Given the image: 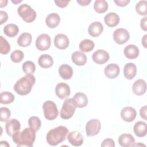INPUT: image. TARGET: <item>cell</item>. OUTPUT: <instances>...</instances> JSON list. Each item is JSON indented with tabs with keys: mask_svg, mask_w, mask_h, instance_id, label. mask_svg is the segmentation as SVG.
<instances>
[{
	"mask_svg": "<svg viewBox=\"0 0 147 147\" xmlns=\"http://www.w3.org/2000/svg\"><path fill=\"white\" fill-rule=\"evenodd\" d=\"M0 142H1L0 143V146H10V145L6 141H1Z\"/></svg>",
	"mask_w": 147,
	"mask_h": 147,
	"instance_id": "cell-48",
	"label": "cell"
},
{
	"mask_svg": "<svg viewBox=\"0 0 147 147\" xmlns=\"http://www.w3.org/2000/svg\"><path fill=\"white\" fill-rule=\"evenodd\" d=\"M124 55L129 59H136L139 55V49L138 47L133 44L127 45L123 50Z\"/></svg>",
	"mask_w": 147,
	"mask_h": 147,
	"instance_id": "cell-20",
	"label": "cell"
},
{
	"mask_svg": "<svg viewBox=\"0 0 147 147\" xmlns=\"http://www.w3.org/2000/svg\"><path fill=\"white\" fill-rule=\"evenodd\" d=\"M24 57V54L23 52L18 49L12 52L10 55L11 60L15 63H20L23 60Z\"/></svg>",
	"mask_w": 147,
	"mask_h": 147,
	"instance_id": "cell-37",
	"label": "cell"
},
{
	"mask_svg": "<svg viewBox=\"0 0 147 147\" xmlns=\"http://www.w3.org/2000/svg\"><path fill=\"white\" fill-rule=\"evenodd\" d=\"M60 21V17L58 14L52 13L47 16L45 19L46 25L50 28H55L57 27Z\"/></svg>",
	"mask_w": 147,
	"mask_h": 147,
	"instance_id": "cell-26",
	"label": "cell"
},
{
	"mask_svg": "<svg viewBox=\"0 0 147 147\" xmlns=\"http://www.w3.org/2000/svg\"><path fill=\"white\" fill-rule=\"evenodd\" d=\"M146 17H144L141 20V22H140V26H141V29L146 32L147 30V25H146Z\"/></svg>",
	"mask_w": 147,
	"mask_h": 147,
	"instance_id": "cell-45",
	"label": "cell"
},
{
	"mask_svg": "<svg viewBox=\"0 0 147 147\" xmlns=\"http://www.w3.org/2000/svg\"><path fill=\"white\" fill-rule=\"evenodd\" d=\"M109 54L103 49H98L92 54V58L95 63L98 64H103L109 59Z\"/></svg>",
	"mask_w": 147,
	"mask_h": 147,
	"instance_id": "cell-13",
	"label": "cell"
},
{
	"mask_svg": "<svg viewBox=\"0 0 147 147\" xmlns=\"http://www.w3.org/2000/svg\"><path fill=\"white\" fill-rule=\"evenodd\" d=\"M114 2L118 6L124 7L126 6L129 2V0H114Z\"/></svg>",
	"mask_w": 147,
	"mask_h": 147,
	"instance_id": "cell-43",
	"label": "cell"
},
{
	"mask_svg": "<svg viewBox=\"0 0 147 147\" xmlns=\"http://www.w3.org/2000/svg\"><path fill=\"white\" fill-rule=\"evenodd\" d=\"M55 93L58 98L61 99H64L68 98L71 94L69 86L65 83H59L55 88Z\"/></svg>",
	"mask_w": 147,
	"mask_h": 147,
	"instance_id": "cell-10",
	"label": "cell"
},
{
	"mask_svg": "<svg viewBox=\"0 0 147 147\" xmlns=\"http://www.w3.org/2000/svg\"><path fill=\"white\" fill-rule=\"evenodd\" d=\"M95 47L94 42L90 39H84L82 40L79 45V48L82 52H89L91 51Z\"/></svg>",
	"mask_w": 147,
	"mask_h": 147,
	"instance_id": "cell-31",
	"label": "cell"
},
{
	"mask_svg": "<svg viewBox=\"0 0 147 147\" xmlns=\"http://www.w3.org/2000/svg\"><path fill=\"white\" fill-rule=\"evenodd\" d=\"M59 74L63 79L68 80L71 79L73 75V69L68 64H62L59 68Z\"/></svg>",
	"mask_w": 147,
	"mask_h": 147,
	"instance_id": "cell-23",
	"label": "cell"
},
{
	"mask_svg": "<svg viewBox=\"0 0 147 147\" xmlns=\"http://www.w3.org/2000/svg\"><path fill=\"white\" fill-rule=\"evenodd\" d=\"M69 44V40L67 35L62 33H59L54 38L55 46L61 50L67 48Z\"/></svg>",
	"mask_w": 147,
	"mask_h": 147,
	"instance_id": "cell-12",
	"label": "cell"
},
{
	"mask_svg": "<svg viewBox=\"0 0 147 147\" xmlns=\"http://www.w3.org/2000/svg\"><path fill=\"white\" fill-rule=\"evenodd\" d=\"M44 115L46 119L52 121L57 118L59 111L56 105L52 100H47L42 105Z\"/></svg>",
	"mask_w": 147,
	"mask_h": 147,
	"instance_id": "cell-6",
	"label": "cell"
},
{
	"mask_svg": "<svg viewBox=\"0 0 147 147\" xmlns=\"http://www.w3.org/2000/svg\"><path fill=\"white\" fill-rule=\"evenodd\" d=\"M130 38V34L128 31L123 28H118L113 33V39L114 41L120 45L127 42Z\"/></svg>",
	"mask_w": 147,
	"mask_h": 147,
	"instance_id": "cell-9",
	"label": "cell"
},
{
	"mask_svg": "<svg viewBox=\"0 0 147 147\" xmlns=\"http://www.w3.org/2000/svg\"><path fill=\"white\" fill-rule=\"evenodd\" d=\"M101 124L97 119H92L87 122L86 125V135L88 137H92L97 135L100 131Z\"/></svg>",
	"mask_w": 147,
	"mask_h": 147,
	"instance_id": "cell-7",
	"label": "cell"
},
{
	"mask_svg": "<svg viewBox=\"0 0 147 147\" xmlns=\"http://www.w3.org/2000/svg\"><path fill=\"white\" fill-rule=\"evenodd\" d=\"M91 0H78L77 2L80 5L83 6H85L88 5L91 3Z\"/></svg>",
	"mask_w": 147,
	"mask_h": 147,
	"instance_id": "cell-46",
	"label": "cell"
},
{
	"mask_svg": "<svg viewBox=\"0 0 147 147\" xmlns=\"http://www.w3.org/2000/svg\"><path fill=\"white\" fill-rule=\"evenodd\" d=\"M103 30V26L102 23L99 21H95L91 23L88 28V32L89 34L93 37H98Z\"/></svg>",
	"mask_w": 147,
	"mask_h": 147,
	"instance_id": "cell-18",
	"label": "cell"
},
{
	"mask_svg": "<svg viewBox=\"0 0 147 147\" xmlns=\"http://www.w3.org/2000/svg\"><path fill=\"white\" fill-rule=\"evenodd\" d=\"M120 72V68L119 66L114 63H111L108 64L104 69L105 76L109 79L116 78Z\"/></svg>",
	"mask_w": 147,
	"mask_h": 147,
	"instance_id": "cell-16",
	"label": "cell"
},
{
	"mask_svg": "<svg viewBox=\"0 0 147 147\" xmlns=\"http://www.w3.org/2000/svg\"><path fill=\"white\" fill-rule=\"evenodd\" d=\"M118 143L123 147L131 146L135 143L134 137L130 134H122L118 137Z\"/></svg>",
	"mask_w": 147,
	"mask_h": 147,
	"instance_id": "cell-25",
	"label": "cell"
},
{
	"mask_svg": "<svg viewBox=\"0 0 147 147\" xmlns=\"http://www.w3.org/2000/svg\"><path fill=\"white\" fill-rule=\"evenodd\" d=\"M146 34H145L144 37L142 38V44L144 47V48H146Z\"/></svg>",
	"mask_w": 147,
	"mask_h": 147,
	"instance_id": "cell-47",
	"label": "cell"
},
{
	"mask_svg": "<svg viewBox=\"0 0 147 147\" xmlns=\"http://www.w3.org/2000/svg\"><path fill=\"white\" fill-rule=\"evenodd\" d=\"M7 1H0L1 7H3L4 6H6V5H7Z\"/></svg>",
	"mask_w": 147,
	"mask_h": 147,
	"instance_id": "cell-49",
	"label": "cell"
},
{
	"mask_svg": "<svg viewBox=\"0 0 147 147\" xmlns=\"http://www.w3.org/2000/svg\"><path fill=\"white\" fill-rule=\"evenodd\" d=\"M94 9L98 13H103L108 9V3L105 0H96L94 2Z\"/></svg>",
	"mask_w": 147,
	"mask_h": 147,
	"instance_id": "cell-32",
	"label": "cell"
},
{
	"mask_svg": "<svg viewBox=\"0 0 147 147\" xmlns=\"http://www.w3.org/2000/svg\"><path fill=\"white\" fill-rule=\"evenodd\" d=\"M132 91L134 94L138 96L142 95L146 91V84L143 79H137L134 82L132 86Z\"/></svg>",
	"mask_w": 147,
	"mask_h": 147,
	"instance_id": "cell-17",
	"label": "cell"
},
{
	"mask_svg": "<svg viewBox=\"0 0 147 147\" xmlns=\"http://www.w3.org/2000/svg\"><path fill=\"white\" fill-rule=\"evenodd\" d=\"M104 21L108 26L112 28L118 25L120 21V18L117 13L110 12L105 16Z\"/></svg>",
	"mask_w": 147,
	"mask_h": 147,
	"instance_id": "cell-21",
	"label": "cell"
},
{
	"mask_svg": "<svg viewBox=\"0 0 147 147\" xmlns=\"http://www.w3.org/2000/svg\"><path fill=\"white\" fill-rule=\"evenodd\" d=\"M72 62L76 65H84L87 62V56L82 52L75 51L71 55Z\"/></svg>",
	"mask_w": 147,
	"mask_h": 147,
	"instance_id": "cell-22",
	"label": "cell"
},
{
	"mask_svg": "<svg viewBox=\"0 0 147 147\" xmlns=\"http://www.w3.org/2000/svg\"><path fill=\"white\" fill-rule=\"evenodd\" d=\"M134 133L136 136L138 137H143L146 135L147 125L145 122L138 121L137 122L133 127Z\"/></svg>",
	"mask_w": 147,
	"mask_h": 147,
	"instance_id": "cell-24",
	"label": "cell"
},
{
	"mask_svg": "<svg viewBox=\"0 0 147 147\" xmlns=\"http://www.w3.org/2000/svg\"><path fill=\"white\" fill-rule=\"evenodd\" d=\"M0 103L4 105H7L12 103L15 99L14 95L9 91H3L0 95Z\"/></svg>",
	"mask_w": 147,
	"mask_h": 147,
	"instance_id": "cell-33",
	"label": "cell"
},
{
	"mask_svg": "<svg viewBox=\"0 0 147 147\" xmlns=\"http://www.w3.org/2000/svg\"><path fill=\"white\" fill-rule=\"evenodd\" d=\"M146 110H147V108H146V106H144L143 107H142L140 109V116L142 118H143L145 120H147V118H146Z\"/></svg>",
	"mask_w": 147,
	"mask_h": 147,
	"instance_id": "cell-44",
	"label": "cell"
},
{
	"mask_svg": "<svg viewBox=\"0 0 147 147\" xmlns=\"http://www.w3.org/2000/svg\"><path fill=\"white\" fill-rule=\"evenodd\" d=\"M36 47L41 51L48 49L51 45V39L50 36L47 34H40L36 40Z\"/></svg>",
	"mask_w": 147,
	"mask_h": 147,
	"instance_id": "cell-8",
	"label": "cell"
},
{
	"mask_svg": "<svg viewBox=\"0 0 147 147\" xmlns=\"http://www.w3.org/2000/svg\"><path fill=\"white\" fill-rule=\"evenodd\" d=\"M32 37L29 33H23L18 37L17 44L22 47H26L30 45L32 42Z\"/></svg>",
	"mask_w": 147,
	"mask_h": 147,
	"instance_id": "cell-29",
	"label": "cell"
},
{
	"mask_svg": "<svg viewBox=\"0 0 147 147\" xmlns=\"http://www.w3.org/2000/svg\"><path fill=\"white\" fill-rule=\"evenodd\" d=\"M115 145L114 141L113 139L111 138H106L105 139L102 144H101V146L102 147H106V146H109V147H114Z\"/></svg>",
	"mask_w": 147,
	"mask_h": 147,
	"instance_id": "cell-40",
	"label": "cell"
},
{
	"mask_svg": "<svg viewBox=\"0 0 147 147\" xmlns=\"http://www.w3.org/2000/svg\"><path fill=\"white\" fill-rule=\"evenodd\" d=\"M73 99L75 101L77 107L79 108H83L86 107L88 104V98L86 95L83 92L76 93Z\"/></svg>",
	"mask_w": 147,
	"mask_h": 147,
	"instance_id": "cell-28",
	"label": "cell"
},
{
	"mask_svg": "<svg viewBox=\"0 0 147 147\" xmlns=\"http://www.w3.org/2000/svg\"><path fill=\"white\" fill-rule=\"evenodd\" d=\"M38 63L41 68H48L52 66L53 60L48 54H43L38 57Z\"/></svg>",
	"mask_w": 147,
	"mask_h": 147,
	"instance_id": "cell-27",
	"label": "cell"
},
{
	"mask_svg": "<svg viewBox=\"0 0 147 147\" xmlns=\"http://www.w3.org/2000/svg\"><path fill=\"white\" fill-rule=\"evenodd\" d=\"M17 13L22 20L28 23L34 21L37 16L34 10L26 3L21 5L18 7Z\"/></svg>",
	"mask_w": 147,
	"mask_h": 147,
	"instance_id": "cell-5",
	"label": "cell"
},
{
	"mask_svg": "<svg viewBox=\"0 0 147 147\" xmlns=\"http://www.w3.org/2000/svg\"><path fill=\"white\" fill-rule=\"evenodd\" d=\"M54 2L55 3V4L57 6L61 7V8H63L66 7L68 4L69 2V1H62V0H59V1H55Z\"/></svg>",
	"mask_w": 147,
	"mask_h": 147,
	"instance_id": "cell-42",
	"label": "cell"
},
{
	"mask_svg": "<svg viewBox=\"0 0 147 147\" xmlns=\"http://www.w3.org/2000/svg\"><path fill=\"white\" fill-rule=\"evenodd\" d=\"M4 33L9 37H13L17 35L19 32V28L16 24H9L5 26L3 28Z\"/></svg>",
	"mask_w": 147,
	"mask_h": 147,
	"instance_id": "cell-30",
	"label": "cell"
},
{
	"mask_svg": "<svg viewBox=\"0 0 147 147\" xmlns=\"http://www.w3.org/2000/svg\"><path fill=\"white\" fill-rule=\"evenodd\" d=\"M8 19V15L6 11H0V24L2 25Z\"/></svg>",
	"mask_w": 147,
	"mask_h": 147,
	"instance_id": "cell-41",
	"label": "cell"
},
{
	"mask_svg": "<svg viewBox=\"0 0 147 147\" xmlns=\"http://www.w3.org/2000/svg\"><path fill=\"white\" fill-rule=\"evenodd\" d=\"M11 115L10 110L5 107H2L0 108V121L2 122L7 121Z\"/></svg>",
	"mask_w": 147,
	"mask_h": 147,
	"instance_id": "cell-39",
	"label": "cell"
},
{
	"mask_svg": "<svg viewBox=\"0 0 147 147\" xmlns=\"http://www.w3.org/2000/svg\"><path fill=\"white\" fill-rule=\"evenodd\" d=\"M28 124L30 128H32L35 131H37L41 127V122L38 117L32 116L29 118L28 120Z\"/></svg>",
	"mask_w": 147,
	"mask_h": 147,
	"instance_id": "cell-34",
	"label": "cell"
},
{
	"mask_svg": "<svg viewBox=\"0 0 147 147\" xmlns=\"http://www.w3.org/2000/svg\"><path fill=\"white\" fill-rule=\"evenodd\" d=\"M68 133V129L64 126H59L50 130L47 134V141L51 146H56L65 140Z\"/></svg>",
	"mask_w": 147,
	"mask_h": 147,
	"instance_id": "cell-3",
	"label": "cell"
},
{
	"mask_svg": "<svg viewBox=\"0 0 147 147\" xmlns=\"http://www.w3.org/2000/svg\"><path fill=\"white\" fill-rule=\"evenodd\" d=\"M11 2L13 3H14V4H17V3H18L20 2H21V1H11Z\"/></svg>",
	"mask_w": 147,
	"mask_h": 147,
	"instance_id": "cell-50",
	"label": "cell"
},
{
	"mask_svg": "<svg viewBox=\"0 0 147 147\" xmlns=\"http://www.w3.org/2000/svg\"><path fill=\"white\" fill-rule=\"evenodd\" d=\"M146 7H147L146 1H140L136 5V11L138 14L141 16H146Z\"/></svg>",
	"mask_w": 147,
	"mask_h": 147,
	"instance_id": "cell-38",
	"label": "cell"
},
{
	"mask_svg": "<svg viewBox=\"0 0 147 147\" xmlns=\"http://www.w3.org/2000/svg\"><path fill=\"white\" fill-rule=\"evenodd\" d=\"M22 68L25 74H33L36 70V66L33 62L31 61H26L23 63Z\"/></svg>",
	"mask_w": 147,
	"mask_h": 147,
	"instance_id": "cell-35",
	"label": "cell"
},
{
	"mask_svg": "<svg viewBox=\"0 0 147 147\" xmlns=\"http://www.w3.org/2000/svg\"><path fill=\"white\" fill-rule=\"evenodd\" d=\"M12 139L17 146L32 147L36 139V131L30 127H26L21 132L15 133Z\"/></svg>",
	"mask_w": 147,
	"mask_h": 147,
	"instance_id": "cell-1",
	"label": "cell"
},
{
	"mask_svg": "<svg viewBox=\"0 0 147 147\" xmlns=\"http://www.w3.org/2000/svg\"><path fill=\"white\" fill-rule=\"evenodd\" d=\"M10 50V45L8 41L3 38L2 36H0V53L1 54L6 55Z\"/></svg>",
	"mask_w": 147,
	"mask_h": 147,
	"instance_id": "cell-36",
	"label": "cell"
},
{
	"mask_svg": "<svg viewBox=\"0 0 147 147\" xmlns=\"http://www.w3.org/2000/svg\"><path fill=\"white\" fill-rule=\"evenodd\" d=\"M137 74L136 65L133 63H126L123 68V75L126 79L131 80Z\"/></svg>",
	"mask_w": 147,
	"mask_h": 147,
	"instance_id": "cell-19",
	"label": "cell"
},
{
	"mask_svg": "<svg viewBox=\"0 0 147 147\" xmlns=\"http://www.w3.org/2000/svg\"><path fill=\"white\" fill-rule=\"evenodd\" d=\"M20 128V122L16 119H11L7 121L5 125L6 132L10 137H12L15 133L19 131Z\"/></svg>",
	"mask_w": 147,
	"mask_h": 147,
	"instance_id": "cell-11",
	"label": "cell"
},
{
	"mask_svg": "<svg viewBox=\"0 0 147 147\" xmlns=\"http://www.w3.org/2000/svg\"><path fill=\"white\" fill-rule=\"evenodd\" d=\"M36 82L33 74H26L18 80L14 86V91L20 95H26L30 93Z\"/></svg>",
	"mask_w": 147,
	"mask_h": 147,
	"instance_id": "cell-2",
	"label": "cell"
},
{
	"mask_svg": "<svg viewBox=\"0 0 147 147\" xmlns=\"http://www.w3.org/2000/svg\"><path fill=\"white\" fill-rule=\"evenodd\" d=\"M67 139L69 142L73 146H79L83 144L84 138L82 134L78 131H72L68 133Z\"/></svg>",
	"mask_w": 147,
	"mask_h": 147,
	"instance_id": "cell-15",
	"label": "cell"
},
{
	"mask_svg": "<svg viewBox=\"0 0 147 147\" xmlns=\"http://www.w3.org/2000/svg\"><path fill=\"white\" fill-rule=\"evenodd\" d=\"M137 115V112L134 108L132 107H125L121 111V117L122 119L127 122L133 121Z\"/></svg>",
	"mask_w": 147,
	"mask_h": 147,
	"instance_id": "cell-14",
	"label": "cell"
},
{
	"mask_svg": "<svg viewBox=\"0 0 147 147\" xmlns=\"http://www.w3.org/2000/svg\"><path fill=\"white\" fill-rule=\"evenodd\" d=\"M76 107V103L73 98L67 99L63 103L60 113V117L64 119L71 118L73 116Z\"/></svg>",
	"mask_w": 147,
	"mask_h": 147,
	"instance_id": "cell-4",
	"label": "cell"
}]
</instances>
